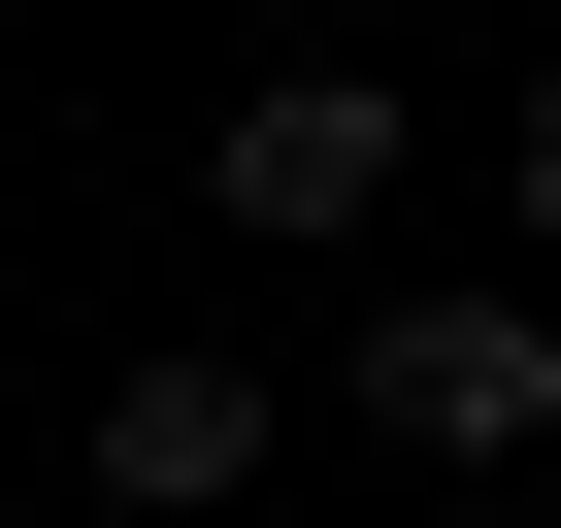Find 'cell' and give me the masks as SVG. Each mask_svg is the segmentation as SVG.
I'll return each mask as SVG.
<instances>
[{
    "instance_id": "1",
    "label": "cell",
    "mask_w": 561,
    "mask_h": 528,
    "mask_svg": "<svg viewBox=\"0 0 561 528\" xmlns=\"http://www.w3.org/2000/svg\"><path fill=\"white\" fill-rule=\"evenodd\" d=\"M364 429H397V462H528V429H561V298H462V264L364 298Z\"/></svg>"
},
{
    "instance_id": "2",
    "label": "cell",
    "mask_w": 561,
    "mask_h": 528,
    "mask_svg": "<svg viewBox=\"0 0 561 528\" xmlns=\"http://www.w3.org/2000/svg\"><path fill=\"white\" fill-rule=\"evenodd\" d=\"M231 495H264V364H231V331L100 364V528H231Z\"/></svg>"
},
{
    "instance_id": "3",
    "label": "cell",
    "mask_w": 561,
    "mask_h": 528,
    "mask_svg": "<svg viewBox=\"0 0 561 528\" xmlns=\"http://www.w3.org/2000/svg\"><path fill=\"white\" fill-rule=\"evenodd\" d=\"M397 198V67H264L231 100V231H364Z\"/></svg>"
},
{
    "instance_id": "4",
    "label": "cell",
    "mask_w": 561,
    "mask_h": 528,
    "mask_svg": "<svg viewBox=\"0 0 561 528\" xmlns=\"http://www.w3.org/2000/svg\"><path fill=\"white\" fill-rule=\"evenodd\" d=\"M495 198H528V231H561V67H528V100H495Z\"/></svg>"
}]
</instances>
